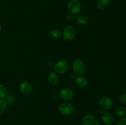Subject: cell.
I'll return each instance as SVG.
<instances>
[{"label": "cell", "instance_id": "6da1fadb", "mask_svg": "<svg viewBox=\"0 0 126 125\" xmlns=\"http://www.w3.org/2000/svg\"><path fill=\"white\" fill-rule=\"evenodd\" d=\"M58 110L62 115H65V116H68L75 112V107L71 103L63 102L59 105Z\"/></svg>", "mask_w": 126, "mask_h": 125}, {"label": "cell", "instance_id": "7a4b0ae2", "mask_svg": "<svg viewBox=\"0 0 126 125\" xmlns=\"http://www.w3.org/2000/svg\"><path fill=\"white\" fill-rule=\"evenodd\" d=\"M76 34V29L72 25H68L65 27L62 31V36L64 40L66 41L72 40Z\"/></svg>", "mask_w": 126, "mask_h": 125}, {"label": "cell", "instance_id": "3957f363", "mask_svg": "<svg viewBox=\"0 0 126 125\" xmlns=\"http://www.w3.org/2000/svg\"><path fill=\"white\" fill-rule=\"evenodd\" d=\"M69 68V64L67 61L65 60H61L58 61L54 66V69L55 72L57 74H63Z\"/></svg>", "mask_w": 126, "mask_h": 125}, {"label": "cell", "instance_id": "277c9868", "mask_svg": "<svg viewBox=\"0 0 126 125\" xmlns=\"http://www.w3.org/2000/svg\"><path fill=\"white\" fill-rule=\"evenodd\" d=\"M72 69L75 75H82L86 71V66L81 60H76L73 62Z\"/></svg>", "mask_w": 126, "mask_h": 125}, {"label": "cell", "instance_id": "5b68a950", "mask_svg": "<svg viewBox=\"0 0 126 125\" xmlns=\"http://www.w3.org/2000/svg\"><path fill=\"white\" fill-rule=\"evenodd\" d=\"M67 8L70 13L76 15L81 11L82 5L79 0H69L67 3Z\"/></svg>", "mask_w": 126, "mask_h": 125}, {"label": "cell", "instance_id": "8992f818", "mask_svg": "<svg viewBox=\"0 0 126 125\" xmlns=\"http://www.w3.org/2000/svg\"><path fill=\"white\" fill-rule=\"evenodd\" d=\"M59 97L65 101H70L74 98V93L70 88L65 87L60 89L59 92Z\"/></svg>", "mask_w": 126, "mask_h": 125}, {"label": "cell", "instance_id": "52a82bcc", "mask_svg": "<svg viewBox=\"0 0 126 125\" xmlns=\"http://www.w3.org/2000/svg\"><path fill=\"white\" fill-rule=\"evenodd\" d=\"M99 105L103 110H108L113 107V101L110 97L104 96L100 98Z\"/></svg>", "mask_w": 126, "mask_h": 125}, {"label": "cell", "instance_id": "ba28073f", "mask_svg": "<svg viewBox=\"0 0 126 125\" xmlns=\"http://www.w3.org/2000/svg\"><path fill=\"white\" fill-rule=\"evenodd\" d=\"M81 125H99V121L95 116L91 114H87L82 118Z\"/></svg>", "mask_w": 126, "mask_h": 125}, {"label": "cell", "instance_id": "9c48e42d", "mask_svg": "<svg viewBox=\"0 0 126 125\" xmlns=\"http://www.w3.org/2000/svg\"><path fill=\"white\" fill-rule=\"evenodd\" d=\"M19 89L21 93L23 94H29L33 91V86L30 82L25 81L20 84Z\"/></svg>", "mask_w": 126, "mask_h": 125}, {"label": "cell", "instance_id": "30bf717a", "mask_svg": "<svg viewBox=\"0 0 126 125\" xmlns=\"http://www.w3.org/2000/svg\"><path fill=\"white\" fill-rule=\"evenodd\" d=\"M75 21L78 24L81 26L87 25L89 22V18L84 13H78L75 17Z\"/></svg>", "mask_w": 126, "mask_h": 125}, {"label": "cell", "instance_id": "8fae6325", "mask_svg": "<svg viewBox=\"0 0 126 125\" xmlns=\"http://www.w3.org/2000/svg\"><path fill=\"white\" fill-rule=\"evenodd\" d=\"M102 120L105 125H111L114 122V117L110 113L105 112L104 113L102 114Z\"/></svg>", "mask_w": 126, "mask_h": 125}, {"label": "cell", "instance_id": "7c38bea8", "mask_svg": "<svg viewBox=\"0 0 126 125\" xmlns=\"http://www.w3.org/2000/svg\"><path fill=\"white\" fill-rule=\"evenodd\" d=\"M75 83L79 88H85L88 84V82L84 77L79 75L75 78Z\"/></svg>", "mask_w": 126, "mask_h": 125}, {"label": "cell", "instance_id": "4fadbf2b", "mask_svg": "<svg viewBox=\"0 0 126 125\" xmlns=\"http://www.w3.org/2000/svg\"><path fill=\"white\" fill-rule=\"evenodd\" d=\"M47 80L49 83L50 85H55L57 84L59 82V78L58 74L55 72H50V73L48 74L47 76Z\"/></svg>", "mask_w": 126, "mask_h": 125}, {"label": "cell", "instance_id": "5bb4252c", "mask_svg": "<svg viewBox=\"0 0 126 125\" xmlns=\"http://www.w3.org/2000/svg\"><path fill=\"white\" fill-rule=\"evenodd\" d=\"M111 0H97L96 6L100 10H104L108 8L110 5Z\"/></svg>", "mask_w": 126, "mask_h": 125}, {"label": "cell", "instance_id": "9a60e30c", "mask_svg": "<svg viewBox=\"0 0 126 125\" xmlns=\"http://www.w3.org/2000/svg\"><path fill=\"white\" fill-rule=\"evenodd\" d=\"M49 36L53 39H57L61 36V33L57 29H52L49 31Z\"/></svg>", "mask_w": 126, "mask_h": 125}, {"label": "cell", "instance_id": "2e32d148", "mask_svg": "<svg viewBox=\"0 0 126 125\" xmlns=\"http://www.w3.org/2000/svg\"><path fill=\"white\" fill-rule=\"evenodd\" d=\"M4 100L6 102L7 105H12V104H14L15 102H16V98L12 94H7Z\"/></svg>", "mask_w": 126, "mask_h": 125}, {"label": "cell", "instance_id": "e0dca14e", "mask_svg": "<svg viewBox=\"0 0 126 125\" xmlns=\"http://www.w3.org/2000/svg\"><path fill=\"white\" fill-rule=\"evenodd\" d=\"M7 88L4 85L0 84V99H4L7 94Z\"/></svg>", "mask_w": 126, "mask_h": 125}, {"label": "cell", "instance_id": "ac0fdd59", "mask_svg": "<svg viewBox=\"0 0 126 125\" xmlns=\"http://www.w3.org/2000/svg\"><path fill=\"white\" fill-rule=\"evenodd\" d=\"M115 112L118 116H121V117H124L126 114V110L125 108L123 107L119 106L116 109Z\"/></svg>", "mask_w": 126, "mask_h": 125}, {"label": "cell", "instance_id": "d6986e66", "mask_svg": "<svg viewBox=\"0 0 126 125\" xmlns=\"http://www.w3.org/2000/svg\"><path fill=\"white\" fill-rule=\"evenodd\" d=\"M7 107V104L3 99H0V115L3 113Z\"/></svg>", "mask_w": 126, "mask_h": 125}, {"label": "cell", "instance_id": "ffe728a7", "mask_svg": "<svg viewBox=\"0 0 126 125\" xmlns=\"http://www.w3.org/2000/svg\"><path fill=\"white\" fill-rule=\"evenodd\" d=\"M74 19H75V15H74V14L70 13V12H69L68 14H66V20L67 21V22H72Z\"/></svg>", "mask_w": 126, "mask_h": 125}, {"label": "cell", "instance_id": "44dd1931", "mask_svg": "<svg viewBox=\"0 0 126 125\" xmlns=\"http://www.w3.org/2000/svg\"><path fill=\"white\" fill-rule=\"evenodd\" d=\"M119 100L123 104L126 105V93H123L119 97Z\"/></svg>", "mask_w": 126, "mask_h": 125}, {"label": "cell", "instance_id": "7402d4cb", "mask_svg": "<svg viewBox=\"0 0 126 125\" xmlns=\"http://www.w3.org/2000/svg\"><path fill=\"white\" fill-rule=\"evenodd\" d=\"M117 125H126V117H122L118 121Z\"/></svg>", "mask_w": 126, "mask_h": 125}, {"label": "cell", "instance_id": "603a6c76", "mask_svg": "<svg viewBox=\"0 0 126 125\" xmlns=\"http://www.w3.org/2000/svg\"><path fill=\"white\" fill-rule=\"evenodd\" d=\"M47 65L48 66H49V67H52V66H54V64H53L52 62H51V61H49V62H48Z\"/></svg>", "mask_w": 126, "mask_h": 125}, {"label": "cell", "instance_id": "cb8c5ba5", "mask_svg": "<svg viewBox=\"0 0 126 125\" xmlns=\"http://www.w3.org/2000/svg\"><path fill=\"white\" fill-rule=\"evenodd\" d=\"M1 28H2V24H1V22H0V31L1 30Z\"/></svg>", "mask_w": 126, "mask_h": 125}, {"label": "cell", "instance_id": "d4e9b609", "mask_svg": "<svg viewBox=\"0 0 126 125\" xmlns=\"http://www.w3.org/2000/svg\"><path fill=\"white\" fill-rule=\"evenodd\" d=\"M114 1H118V0H114Z\"/></svg>", "mask_w": 126, "mask_h": 125}]
</instances>
